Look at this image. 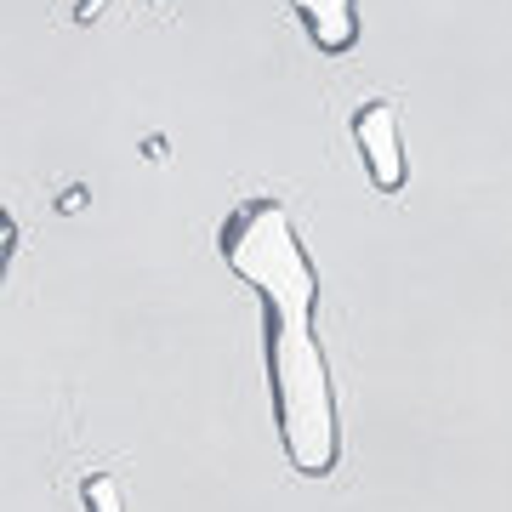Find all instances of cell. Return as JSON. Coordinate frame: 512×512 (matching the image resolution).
I'll use <instances>...</instances> for the list:
<instances>
[{
	"label": "cell",
	"instance_id": "cell-1",
	"mask_svg": "<svg viewBox=\"0 0 512 512\" xmlns=\"http://www.w3.org/2000/svg\"><path fill=\"white\" fill-rule=\"evenodd\" d=\"M217 251L268 308L262 365H268V399H274L285 461L302 478H330L342 461V410H336L330 359L313 336L319 268H313L308 245L274 194H245L222 217Z\"/></svg>",
	"mask_w": 512,
	"mask_h": 512
},
{
	"label": "cell",
	"instance_id": "cell-2",
	"mask_svg": "<svg viewBox=\"0 0 512 512\" xmlns=\"http://www.w3.org/2000/svg\"><path fill=\"white\" fill-rule=\"evenodd\" d=\"M353 143H359V160H365L370 183L382 194H399L404 188V131H399V109L387 97H370L353 109Z\"/></svg>",
	"mask_w": 512,
	"mask_h": 512
},
{
	"label": "cell",
	"instance_id": "cell-3",
	"mask_svg": "<svg viewBox=\"0 0 512 512\" xmlns=\"http://www.w3.org/2000/svg\"><path fill=\"white\" fill-rule=\"evenodd\" d=\"M285 6L325 57H342L359 46V0H285Z\"/></svg>",
	"mask_w": 512,
	"mask_h": 512
},
{
	"label": "cell",
	"instance_id": "cell-4",
	"mask_svg": "<svg viewBox=\"0 0 512 512\" xmlns=\"http://www.w3.org/2000/svg\"><path fill=\"white\" fill-rule=\"evenodd\" d=\"M80 501H86V512H126V501H120V484H114L109 473H92V478H86Z\"/></svg>",
	"mask_w": 512,
	"mask_h": 512
},
{
	"label": "cell",
	"instance_id": "cell-5",
	"mask_svg": "<svg viewBox=\"0 0 512 512\" xmlns=\"http://www.w3.org/2000/svg\"><path fill=\"white\" fill-rule=\"evenodd\" d=\"M18 217H12V211H6V205H0V279H6V268H12V256H18Z\"/></svg>",
	"mask_w": 512,
	"mask_h": 512
}]
</instances>
